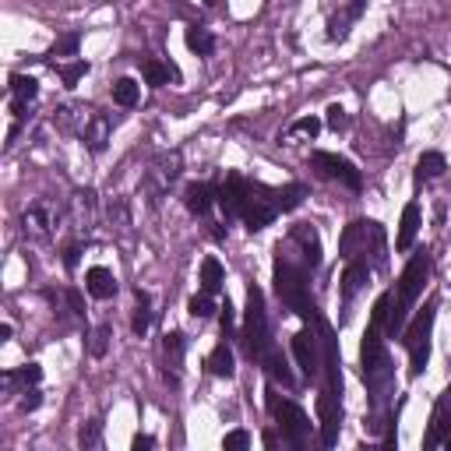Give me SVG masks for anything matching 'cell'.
Masks as SVG:
<instances>
[{"label":"cell","instance_id":"obj_1","mask_svg":"<svg viewBox=\"0 0 451 451\" xmlns=\"http://www.w3.org/2000/svg\"><path fill=\"white\" fill-rule=\"evenodd\" d=\"M427 275H430V254L420 250V254H413V261L406 264V272H402V279H399V300H395V310H388V321H385V335H388V338H395V335L402 331L406 314H409L413 300L420 296Z\"/></svg>","mask_w":451,"mask_h":451},{"label":"cell","instance_id":"obj_2","mask_svg":"<svg viewBox=\"0 0 451 451\" xmlns=\"http://www.w3.org/2000/svg\"><path fill=\"white\" fill-rule=\"evenodd\" d=\"M272 345L268 338V317H264V296L257 286L247 289V321H243V349L250 359H261Z\"/></svg>","mask_w":451,"mask_h":451},{"label":"cell","instance_id":"obj_3","mask_svg":"<svg viewBox=\"0 0 451 451\" xmlns=\"http://www.w3.org/2000/svg\"><path fill=\"white\" fill-rule=\"evenodd\" d=\"M434 303H427L420 314H416V321L406 328V349H409V374L413 378H420L423 371H427V359H430V328H434Z\"/></svg>","mask_w":451,"mask_h":451},{"label":"cell","instance_id":"obj_4","mask_svg":"<svg viewBox=\"0 0 451 451\" xmlns=\"http://www.w3.org/2000/svg\"><path fill=\"white\" fill-rule=\"evenodd\" d=\"M275 289H279V296H282V303L286 307H293L300 317H310L314 314V303L307 300V286H303V275L296 272V268L289 264V261H275Z\"/></svg>","mask_w":451,"mask_h":451},{"label":"cell","instance_id":"obj_5","mask_svg":"<svg viewBox=\"0 0 451 451\" xmlns=\"http://www.w3.org/2000/svg\"><path fill=\"white\" fill-rule=\"evenodd\" d=\"M275 215H279L275 194L268 191V187H261V184H250L247 194H243V205H240V219L247 222V229L257 233V229H264L268 222H272Z\"/></svg>","mask_w":451,"mask_h":451},{"label":"cell","instance_id":"obj_6","mask_svg":"<svg viewBox=\"0 0 451 451\" xmlns=\"http://www.w3.org/2000/svg\"><path fill=\"white\" fill-rule=\"evenodd\" d=\"M388 378H392V371H388V352L381 345V328L371 324L364 335V381H367V388L381 392L388 385Z\"/></svg>","mask_w":451,"mask_h":451},{"label":"cell","instance_id":"obj_7","mask_svg":"<svg viewBox=\"0 0 451 451\" xmlns=\"http://www.w3.org/2000/svg\"><path fill=\"white\" fill-rule=\"evenodd\" d=\"M264 395H268V409H272V416L279 420L282 434H286L293 444H303V437L310 434V420H307V413H303L300 406H293V402H282V399L275 395V388H268Z\"/></svg>","mask_w":451,"mask_h":451},{"label":"cell","instance_id":"obj_8","mask_svg":"<svg viewBox=\"0 0 451 451\" xmlns=\"http://www.w3.org/2000/svg\"><path fill=\"white\" fill-rule=\"evenodd\" d=\"M367 243H381V247H385V233H381L378 222H364V219H359V222H349L345 233H342V240H338L345 261H367V257H364V254H367Z\"/></svg>","mask_w":451,"mask_h":451},{"label":"cell","instance_id":"obj_9","mask_svg":"<svg viewBox=\"0 0 451 451\" xmlns=\"http://www.w3.org/2000/svg\"><path fill=\"white\" fill-rule=\"evenodd\" d=\"M314 166L324 173V176H331V180H338V184H345V187H359L364 184V176H359V169L349 162V159H342V155H331V152H314Z\"/></svg>","mask_w":451,"mask_h":451},{"label":"cell","instance_id":"obj_10","mask_svg":"<svg viewBox=\"0 0 451 451\" xmlns=\"http://www.w3.org/2000/svg\"><path fill=\"white\" fill-rule=\"evenodd\" d=\"M293 352H296V364H300V371H303L307 381L321 374L324 364H321V352H317V335L310 328H303V331L293 335Z\"/></svg>","mask_w":451,"mask_h":451},{"label":"cell","instance_id":"obj_11","mask_svg":"<svg viewBox=\"0 0 451 451\" xmlns=\"http://www.w3.org/2000/svg\"><path fill=\"white\" fill-rule=\"evenodd\" d=\"M317 413H321V444H335L338 441V420H342V409H338V395L324 392L317 399Z\"/></svg>","mask_w":451,"mask_h":451},{"label":"cell","instance_id":"obj_12","mask_svg":"<svg viewBox=\"0 0 451 451\" xmlns=\"http://www.w3.org/2000/svg\"><path fill=\"white\" fill-rule=\"evenodd\" d=\"M451 434V392H444L434 406V416H430V430H427V448H437L444 444V437Z\"/></svg>","mask_w":451,"mask_h":451},{"label":"cell","instance_id":"obj_13","mask_svg":"<svg viewBox=\"0 0 451 451\" xmlns=\"http://www.w3.org/2000/svg\"><path fill=\"white\" fill-rule=\"evenodd\" d=\"M367 282H371V264L367 261H349L345 272H342V300L349 303Z\"/></svg>","mask_w":451,"mask_h":451},{"label":"cell","instance_id":"obj_14","mask_svg":"<svg viewBox=\"0 0 451 451\" xmlns=\"http://www.w3.org/2000/svg\"><path fill=\"white\" fill-rule=\"evenodd\" d=\"M81 138H85V145L92 148V152H103V148H106V141H110V117H103V113L85 117V124H81Z\"/></svg>","mask_w":451,"mask_h":451},{"label":"cell","instance_id":"obj_15","mask_svg":"<svg viewBox=\"0 0 451 451\" xmlns=\"http://www.w3.org/2000/svg\"><path fill=\"white\" fill-rule=\"evenodd\" d=\"M85 286H88V293H92L96 300H110V296H117V279H113L110 268H103V264L88 268V272H85Z\"/></svg>","mask_w":451,"mask_h":451},{"label":"cell","instance_id":"obj_16","mask_svg":"<svg viewBox=\"0 0 451 451\" xmlns=\"http://www.w3.org/2000/svg\"><path fill=\"white\" fill-rule=\"evenodd\" d=\"M162 349H166V378H169V385H176L180 381V364H184V349H187V338L180 335V331H166V342H162Z\"/></svg>","mask_w":451,"mask_h":451},{"label":"cell","instance_id":"obj_17","mask_svg":"<svg viewBox=\"0 0 451 451\" xmlns=\"http://www.w3.org/2000/svg\"><path fill=\"white\" fill-rule=\"evenodd\" d=\"M247 187H250V184H247L243 176H229L226 184L219 187V198H215V201L222 205V212H226V215H240V205H243Z\"/></svg>","mask_w":451,"mask_h":451},{"label":"cell","instance_id":"obj_18","mask_svg":"<svg viewBox=\"0 0 451 451\" xmlns=\"http://www.w3.org/2000/svg\"><path fill=\"white\" fill-rule=\"evenodd\" d=\"M293 243H300L303 261H307L310 268H317V264H321V240H317V229H314L310 222L293 226Z\"/></svg>","mask_w":451,"mask_h":451},{"label":"cell","instance_id":"obj_19","mask_svg":"<svg viewBox=\"0 0 451 451\" xmlns=\"http://www.w3.org/2000/svg\"><path fill=\"white\" fill-rule=\"evenodd\" d=\"M416 233H420V205H416V201H409V205L402 208V222H399L395 247H399V250H409V247H413V240H416Z\"/></svg>","mask_w":451,"mask_h":451},{"label":"cell","instance_id":"obj_20","mask_svg":"<svg viewBox=\"0 0 451 451\" xmlns=\"http://www.w3.org/2000/svg\"><path fill=\"white\" fill-rule=\"evenodd\" d=\"M22 226H25V236H32V240H46V236L53 233V222H50V215H46L43 205H32V208L22 215Z\"/></svg>","mask_w":451,"mask_h":451},{"label":"cell","instance_id":"obj_21","mask_svg":"<svg viewBox=\"0 0 451 451\" xmlns=\"http://www.w3.org/2000/svg\"><path fill=\"white\" fill-rule=\"evenodd\" d=\"M208 371L215 374V378H233V349L226 345V342H219L212 352H208Z\"/></svg>","mask_w":451,"mask_h":451},{"label":"cell","instance_id":"obj_22","mask_svg":"<svg viewBox=\"0 0 451 451\" xmlns=\"http://www.w3.org/2000/svg\"><path fill=\"white\" fill-rule=\"evenodd\" d=\"M184 205H187V212L205 215V212L212 208V187H208V184H191L187 194H184Z\"/></svg>","mask_w":451,"mask_h":451},{"label":"cell","instance_id":"obj_23","mask_svg":"<svg viewBox=\"0 0 451 451\" xmlns=\"http://www.w3.org/2000/svg\"><path fill=\"white\" fill-rule=\"evenodd\" d=\"M222 282H226V275H222V264H219L215 257H205V261H201V289L215 296V293L222 289Z\"/></svg>","mask_w":451,"mask_h":451},{"label":"cell","instance_id":"obj_24","mask_svg":"<svg viewBox=\"0 0 451 451\" xmlns=\"http://www.w3.org/2000/svg\"><path fill=\"white\" fill-rule=\"evenodd\" d=\"M138 99H141V85L134 78H120L113 85V103L117 106H138Z\"/></svg>","mask_w":451,"mask_h":451},{"label":"cell","instance_id":"obj_25","mask_svg":"<svg viewBox=\"0 0 451 451\" xmlns=\"http://www.w3.org/2000/svg\"><path fill=\"white\" fill-rule=\"evenodd\" d=\"M303 198H307V187H303V184H289V187H279V191H275V205H279V212H293V208H300V205H303Z\"/></svg>","mask_w":451,"mask_h":451},{"label":"cell","instance_id":"obj_26","mask_svg":"<svg viewBox=\"0 0 451 451\" xmlns=\"http://www.w3.org/2000/svg\"><path fill=\"white\" fill-rule=\"evenodd\" d=\"M184 39H187V46H191L198 57H212V50H215V36H212L208 29H198V25H194V29H187Z\"/></svg>","mask_w":451,"mask_h":451},{"label":"cell","instance_id":"obj_27","mask_svg":"<svg viewBox=\"0 0 451 451\" xmlns=\"http://www.w3.org/2000/svg\"><path fill=\"white\" fill-rule=\"evenodd\" d=\"M11 92H15V99L32 103V99L39 96V81L29 78V74H11Z\"/></svg>","mask_w":451,"mask_h":451},{"label":"cell","instance_id":"obj_28","mask_svg":"<svg viewBox=\"0 0 451 451\" xmlns=\"http://www.w3.org/2000/svg\"><path fill=\"white\" fill-rule=\"evenodd\" d=\"M441 173H444V155H441V152H423L420 162H416V176H420V180H423V176L430 180V176H441Z\"/></svg>","mask_w":451,"mask_h":451},{"label":"cell","instance_id":"obj_29","mask_svg":"<svg viewBox=\"0 0 451 451\" xmlns=\"http://www.w3.org/2000/svg\"><path fill=\"white\" fill-rule=\"evenodd\" d=\"M155 176L162 184H173L180 176V152H169V155H159V166H155Z\"/></svg>","mask_w":451,"mask_h":451},{"label":"cell","instance_id":"obj_30","mask_svg":"<svg viewBox=\"0 0 451 451\" xmlns=\"http://www.w3.org/2000/svg\"><path fill=\"white\" fill-rule=\"evenodd\" d=\"M145 81L148 85H169V78H176V71L173 67H166V64H159V60H145Z\"/></svg>","mask_w":451,"mask_h":451},{"label":"cell","instance_id":"obj_31","mask_svg":"<svg viewBox=\"0 0 451 451\" xmlns=\"http://www.w3.org/2000/svg\"><path fill=\"white\" fill-rule=\"evenodd\" d=\"M4 381H8V385H25V388H32V385H39V381H43V367H39V364H29V367H22V371L8 374Z\"/></svg>","mask_w":451,"mask_h":451},{"label":"cell","instance_id":"obj_32","mask_svg":"<svg viewBox=\"0 0 451 451\" xmlns=\"http://www.w3.org/2000/svg\"><path fill=\"white\" fill-rule=\"evenodd\" d=\"M110 335H113V328H110V324H99V328L92 331V342H88V352H92L96 359H103V356H106V349H110Z\"/></svg>","mask_w":451,"mask_h":451},{"label":"cell","instance_id":"obj_33","mask_svg":"<svg viewBox=\"0 0 451 451\" xmlns=\"http://www.w3.org/2000/svg\"><path fill=\"white\" fill-rule=\"evenodd\" d=\"M187 310L194 314V317H212L219 307H215V300H212V293H198V296H191V303H187Z\"/></svg>","mask_w":451,"mask_h":451},{"label":"cell","instance_id":"obj_34","mask_svg":"<svg viewBox=\"0 0 451 451\" xmlns=\"http://www.w3.org/2000/svg\"><path fill=\"white\" fill-rule=\"evenodd\" d=\"M148 324H152V310H148V296L138 289V310H134V335H145L148 331Z\"/></svg>","mask_w":451,"mask_h":451},{"label":"cell","instance_id":"obj_35","mask_svg":"<svg viewBox=\"0 0 451 451\" xmlns=\"http://www.w3.org/2000/svg\"><path fill=\"white\" fill-rule=\"evenodd\" d=\"M85 74H88V60H74V64H64V67H60V81H64L67 88H74Z\"/></svg>","mask_w":451,"mask_h":451},{"label":"cell","instance_id":"obj_36","mask_svg":"<svg viewBox=\"0 0 451 451\" xmlns=\"http://www.w3.org/2000/svg\"><path fill=\"white\" fill-rule=\"evenodd\" d=\"M99 437H103V423H85L81 427V434H78V444L81 448H99Z\"/></svg>","mask_w":451,"mask_h":451},{"label":"cell","instance_id":"obj_37","mask_svg":"<svg viewBox=\"0 0 451 451\" xmlns=\"http://www.w3.org/2000/svg\"><path fill=\"white\" fill-rule=\"evenodd\" d=\"M388 310H392V293L378 296V303H374V314H371V324H374V328H385V321H388Z\"/></svg>","mask_w":451,"mask_h":451},{"label":"cell","instance_id":"obj_38","mask_svg":"<svg viewBox=\"0 0 451 451\" xmlns=\"http://www.w3.org/2000/svg\"><path fill=\"white\" fill-rule=\"evenodd\" d=\"M222 448H226V451H243V448H250V434H247V430H229V434L222 437Z\"/></svg>","mask_w":451,"mask_h":451},{"label":"cell","instance_id":"obj_39","mask_svg":"<svg viewBox=\"0 0 451 451\" xmlns=\"http://www.w3.org/2000/svg\"><path fill=\"white\" fill-rule=\"evenodd\" d=\"M74 208H78V215H92L96 212V194L92 191H74Z\"/></svg>","mask_w":451,"mask_h":451},{"label":"cell","instance_id":"obj_40","mask_svg":"<svg viewBox=\"0 0 451 451\" xmlns=\"http://www.w3.org/2000/svg\"><path fill=\"white\" fill-rule=\"evenodd\" d=\"M289 131H293V134H310V138H314V134L321 131V120H317V117H300Z\"/></svg>","mask_w":451,"mask_h":451},{"label":"cell","instance_id":"obj_41","mask_svg":"<svg viewBox=\"0 0 451 451\" xmlns=\"http://www.w3.org/2000/svg\"><path fill=\"white\" fill-rule=\"evenodd\" d=\"M345 124H349V117H345V110H342L338 103H335V106H328V127H331V131H342Z\"/></svg>","mask_w":451,"mask_h":451},{"label":"cell","instance_id":"obj_42","mask_svg":"<svg viewBox=\"0 0 451 451\" xmlns=\"http://www.w3.org/2000/svg\"><path fill=\"white\" fill-rule=\"evenodd\" d=\"M74 50H78V36H64V39L53 46L50 57H67V53H74Z\"/></svg>","mask_w":451,"mask_h":451},{"label":"cell","instance_id":"obj_43","mask_svg":"<svg viewBox=\"0 0 451 451\" xmlns=\"http://www.w3.org/2000/svg\"><path fill=\"white\" fill-rule=\"evenodd\" d=\"M22 395H25V399H22V409H25V413H32V409H39V402H43V395L36 392V385H32V388H25Z\"/></svg>","mask_w":451,"mask_h":451},{"label":"cell","instance_id":"obj_44","mask_svg":"<svg viewBox=\"0 0 451 451\" xmlns=\"http://www.w3.org/2000/svg\"><path fill=\"white\" fill-rule=\"evenodd\" d=\"M67 303H71V310H74V314H85V300H81V293H78V289H67Z\"/></svg>","mask_w":451,"mask_h":451},{"label":"cell","instance_id":"obj_45","mask_svg":"<svg viewBox=\"0 0 451 451\" xmlns=\"http://www.w3.org/2000/svg\"><path fill=\"white\" fill-rule=\"evenodd\" d=\"M78 254H81V247H78V243H74V247H67V250H64V264H67V268H78Z\"/></svg>","mask_w":451,"mask_h":451},{"label":"cell","instance_id":"obj_46","mask_svg":"<svg viewBox=\"0 0 451 451\" xmlns=\"http://www.w3.org/2000/svg\"><path fill=\"white\" fill-rule=\"evenodd\" d=\"M219 310H222V331H229V328H233V307H229V300H226Z\"/></svg>","mask_w":451,"mask_h":451},{"label":"cell","instance_id":"obj_47","mask_svg":"<svg viewBox=\"0 0 451 451\" xmlns=\"http://www.w3.org/2000/svg\"><path fill=\"white\" fill-rule=\"evenodd\" d=\"M145 448H155V437H148V434H138V437H134V451H145Z\"/></svg>","mask_w":451,"mask_h":451},{"label":"cell","instance_id":"obj_48","mask_svg":"<svg viewBox=\"0 0 451 451\" xmlns=\"http://www.w3.org/2000/svg\"><path fill=\"white\" fill-rule=\"evenodd\" d=\"M364 8H367V0H352V4H349V18H359V15H364Z\"/></svg>","mask_w":451,"mask_h":451},{"label":"cell","instance_id":"obj_49","mask_svg":"<svg viewBox=\"0 0 451 451\" xmlns=\"http://www.w3.org/2000/svg\"><path fill=\"white\" fill-rule=\"evenodd\" d=\"M11 335H15V328H11V324H0V342H8Z\"/></svg>","mask_w":451,"mask_h":451},{"label":"cell","instance_id":"obj_50","mask_svg":"<svg viewBox=\"0 0 451 451\" xmlns=\"http://www.w3.org/2000/svg\"><path fill=\"white\" fill-rule=\"evenodd\" d=\"M444 448H448V451H451V434H448V437H444Z\"/></svg>","mask_w":451,"mask_h":451},{"label":"cell","instance_id":"obj_51","mask_svg":"<svg viewBox=\"0 0 451 451\" xmlns=\"http://www.w3.org/2000/svg\"><path fill=\"white\" fill-rule=\"evenodd\" d=\"M205 4H208V8H212V4H215V0H205Z\"/></svg>","mask_w":451,"mask_h":451}]
</instances>
